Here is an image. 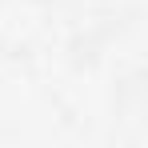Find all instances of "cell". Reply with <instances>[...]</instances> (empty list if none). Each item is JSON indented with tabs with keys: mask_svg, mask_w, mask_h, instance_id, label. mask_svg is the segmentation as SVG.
I'll use <instances>...</instances> for the list:
<instances>
[{
	"mask_svg": "<svg viewBox=\"0 0 148 148\" xmlns=\"http://www.w3.org/2000/svg\"><path fill=\"white\" fill-rule=\"evenodd\" d=\"M48 20V0H0V48L8 56H28L44 40Z\"/></svg>",
	"mask_w": 148,
	"mask_h": 148,
	"instance_id": "cell-1",
	"label": "cell"
}]
</instances>
